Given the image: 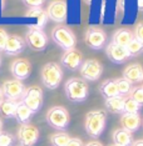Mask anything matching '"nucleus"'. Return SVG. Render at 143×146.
Masks as SVG:
<instances>
[{
    "instance_id": "34",
    "label": "nucleus",
    "mask_w": 143,
    "mask_h": 146,
    "mask_svg": "<svg viewBox=\"0 0 143 146\" xmlns=\"http://www.w3.org/2000/svg\"><path fill=\"white\" fill-rule=\"evenodd\" d=\"M23 1L25 5L30 6V8H40L45 0H23Z\"/></svg>"
},
{
    "instance_id": "42",
    "label": "nucleus",
    "mask_w": 143,
    "mask_h": 146,
    "mask_svg": "<svg viewBox=\"0 0 143 146\" xmlns=\"http://www.w3.org/2000/svg\"><path fill=\"white\" fill-rule=\"evenodd\" d=\"M141 84L143 85V76H142V80H141Z\"/></svg>"
},
{
    "instance_id": "8",
    "label": "nucleus",
    "mask_w": 143,
    "mask_h": 146,
    "mask_svg": "<svg viewBox=\"0 0 143 146\" xmlns=\"http://www.w3.org/2000/svg\"><path fill=\"white\" fill-rule=\"evenodd\" d=\"M43 100H44V98H43L42 88L34 85V86H29L28 89H25L24 95H23L20 101L24 102V104L35 114V112H38L42 109Z\"/></svg>"
},
{
    "instance_id": "13",
    "label": "nucleus",
    "mask_w": 143,
    "mask_h": 146,
    "mask_svg": "<svg viewBox=\"0 0 143 146\" xmlns=\"http://www.w3.org/2000/svg\"><path fill=\"white\" fill-rule=\"evenodd\" d=\"M83 61H84L83 60V54L75 48L64 51V54H63L62 58H60L62 65L70 71L78 70V69L82 66Z\"/></svg>"
},
{
    "instance_id": "43",
    "label": "nucleus",
    "mask_w": 143,
    "mask_h": 146,
    "mask_svg": "<svg viewBox=\"0 0 143 146\" xmlns=\"http://www.w3.org/2000/svg\"><path fill=\"white\" fill-rule=\"evenodd\" d=\"M109 146H118V145H115V144H112V145H109Z\"/></svg>"
},
{
    "instance_id": "38",
    "label": "nucleus",
    "mask_w": 143,
    "mask_h": 146,
    "mask_svg": "<svg viewBox=\"0 0 143 146\" xmlns=\"http://www.w3.org/2000/svg\"><path fill=\"white\" fill-rule=\"evenodd\" d=\"M5 100V96H4V92H3V89L0 88V105H1V102Z\"/></svg>"
},
{
    "instance_id": "2",
    "label": "nucleus",
    "mask_w": 143,
    "mask_h": 146,
    "mask_svg": "<svg viewBox=\"0 0 143 146\" xmlns=\"http://www.w3.org/2000/svg\"><path fill=\"white\" fill-rule=\"evenodd\" d=\"M66 98L73 102H83L87 100L89 88L85 80L82 78H70L64 85Z\"/></svg>"
},
{
    "instance_id": "7",
    "label": "nucleus",
    "mask_w": 143,
    "mask_h": 146,
    "mask_svg": "<svg viewBox=\"0 0 143 146\" xmlns=\"http://www.w3.org/2000/svg\"><path fill=\"white\" fill-rule=\"evenodd\" d=\"M84 41L93 50H101L107 42V34L101 26H89L84 34Z\"/></svg>"
},
{
    "instance_id": "31",
    "label": "nucleus",
    "mask_w": 143,
    "mask_h": 146,
    "mask_svg": "<svg viewBox=\"0 0 143 146\" xmlns=\"http://www.w3.org/2000/svg\"><path fill=\"white\" fill-rule=\"evenodd\" d=\"M15 142V136L10 132H0V146H13Z\"/></svg>"
},
{
    "instance_id": "39",
    "label": "nucleus",
    "mask_w": 143,
    "mask_h": 146,
    "mask_svg": "<svg viewBox=\"0 0 143 146\" xmlns=\"http://www.w3.org/2000/svg\"><path fill=\"white\" fill-rule=\"evenodd\" d=\"M138 9L139 11H143V0H138Z\"/></svg>"
},
{
    "instance_id": "26",
    "label": "nucleus",
    "mask_w": 143,
    "mask_h": 146,
    "mask_svg": "<svg viewBox=\"0 0 143 146\" xmlns=\"http://www.w3.org/2000/svg\"><path fill=\"white\" fill-rule=\"evenodd\" d=\"M142 106L136 102L131 96H126L123 99V114H139Z\"/></svg>"
},
{
    "instance_id": "9",
    "label": "nucleus",
    "mask_w": 143,
    "mask_h": 146,
    "mask_svg": "<svg viewBox=\"0 0 143 146\" xmlns=\"http://www.w3.org/2000/svg\"><path fill=\"white\" fill-rule=\"evenodd\" d=\"M82 79L85 81H97L103 74V65L95 59H88L83 61L79 68Z\"/></svg>"
},
{
    "instance_id": "36",
    "label": "nucleus",
    "mask_w": 143,
    "mask_h": 146,
    "mask_svg": "<svg viewBox=\"0 0 143 146\" xmlns=\"http://www.w3.org/2000/svg\"><path fill=\"white\" fill-rule=\"evenodd\" d=\"M84 146H103L101 141H97V140H93V141H89L87 142Z\"/></svg>"
},
{
    "instance_id": "4",
    "label": "nucleus",
    "mask_w": 143,
    "mask_h": 146,
    "mask_svg": "<svg viewBox=\"0 0 143 146\" xmlns=\"http://www.w3.org/2000/svg\"><path fill=\"white\" fill-rule=\"evenodd\" d=\"M52 39L64 51L74 49L75 45H77V38H75L74 33L65 25L55 26L52 31Z\"/></svg>"
},
{
    "instance_id": "21",
    "label": "nucleus",
    "mask_w": 143,
    "mask_h": 146,
    "mask_svg": "<svg viewBox=\"0 0 143 146\" xmlns=\"http://www.w3.org/2000/svg\"><path fill=\"white\" fill-rule=\"evenodd\" d=\"M33 115H34V112H33L30 109L24 104V102L18 101L14 117H15V120L18 121L19 124H29V121H30Z\"/></svg>"
},
{
    "instance_id": "28",
    "label": "nucleus",
    "mask_w": 143,
    "mask_h": 146,
    "mask_svg": "<svg viewBox=\"0 0 143 146\" xmlns=\"http://www.w3.org/2000/svg\"><path fill=\"white\" fill-rule=\"evenodd\" d=\"M69 140H70V136L63 131L50 135V144L53 146H66Z\"/></svg>"
},
{
    "instance_id": "14",
    "label": "nucleus",
    "mask_w": 143,
    "mask_h": 146,
    "mask_svg": "<svg viewBox=\"0 0 143 146\" xmlns=\"http://www.w3.org/2000/svg\"><path fill=\"white\" fill-rule=\"evenodd\" d=\"M105 54H107L108 59L114 64H122V62L127 61L131 56L128 54L127 48L121 45H117L114 42H108L105 46Z\"/></svg>"
},
{
    "instance_id": "16",
    "label": "nucleus",
    "mask_w": 143,
    "mask_h": 146,
    "mask_svg": "<svg viewBox=\"0 0 143 146\" xmlns=\"http://www.w3.org/2000/svg\"><path fill=\"white\" fill-rule=\"evenodd\" d=\"M26 42L25 40L19 35H9L6 40L4 51L8 55H18L24 51Z\"/></svg>"
},
{
    "instance_id": "1",
    "label": "nucleus",
    "mask_w": 143,
    "mask_h": 146,
    "mask_svg": "<svg viewBox=\"0 0 143 146\" xmlns=\"http://www.w3.org/2000/svg\"><path fill=\"white\" fill-rule=\"evenodd\" d=\"M107 114L104 110H92L85 115L84 129L87 134L93 139L99 137L105 129Z\"/></svg>"
},
{
    "instance_id": "35",
    "label": "nucleus",
    "mask_w": 143,
    "mask_h": 146,
    "mask_svg": "<svg viewBox=\"0 0 143 146\" xmlns=\"http://www.w3.org/2000/svg\"><path fill=\"white\" fill-rule=\"evenodd\" d=\"M66 146H84V144H83L82 139H79V137H70V140H69V142L66 144Z\"/></svg>"
},
{
    "instance_id": "6",
    "label": "nucleus",
    "mask_w": 143,
    "mask_h": 146,
    "mask_svg": "<svg viewBox=\"0 0 143 146\" xmlns=\"http://www.w3.org/2000/svg\"><path fill=\"white\" fill-rule=\"evenodd\" d=\"M25 42L32 50L34 51H43L48 45V36L42 29H36L30 26L25 34Z\"/></svg>"
},
{
    "instance_id": "37",
    "label": "nucleus",
    "mask_w": 143,
    "mask_h": 146,
    "mask_svg": "<svg viewBox=\"0 0 143 146\" xmlns=\"http://www.w3.org/2000/svg\"><path fill=\"white\" fill-rule=\"evenodd\" d=\"M131 146H143V139H139V140L133 141V144Z\"/></svg>"
},
{
    "instance_id": "23",
    "label": "nucleus",
    "mask_w": 143,
    "mask_h": 146,
    "mask_svg": "<svg viewBox=\"0 0 143 146\" xmlns=\"http://www.w3.org/2000/svg\"><path fill=\"white\" fill-rule=\"evenodd\" d=\"M25 16H29V18H35L36 19V25L34 28L36 29H42L45 26L46 21H48V15H46V11L43 10L42 8H30L28 10V13L25 14Z\"/></svg>"
},
{
    "instance_id": "29",
    "label": "nucleus",
    "mask_w": 143,
    "mask_h": 146,
    "mask_svg": "<svg viewBox=\"0 0 143 146\" xmlns=\"http://www.w3.org/2000/svg\"><path fill=\"white\" fill-rule=\"evenodd\" d=\"M127 48V50H128V54L131 58H133V56H138L139 54H142L143 52V44L141 41H138L137 39H134L133 38L131 42L126 46Z\"/></svg>"
},
{
    "instance_id": "40",
    "label": "nucleus",
    "mask_w": 143,
    "mask_h": 146,
    "mask_svg": "<svg viewBox=\"0 0 143 146\" xmlns=\"http://www.w3.org/2000/svg\"><path fill=\"white\" fill-rule=\"evenodd\" d=\"M3 131V120L1 119H0V132Z\"/></svg>"
},
{
    "instance_id": "44",
    "label": "nucleus",
    "mask_w": 143,
    "mask_h": 146,
    "mask_svg": "<svg viewBox=\"0 0 143 146\" xmlns=\"http://www.w3.org/2000/svg\"><path fill=\"white\" fill-rule=\"evenodd\" d=\"M18 146H21V145H18Z\"/></svg>"
},
{
    "instance_id": "24",
    "label": "nucleus",
    "mask_w": 143,
    "mask_h": 146,
    "mask_svg": "<svg viewBox=\"0 0 143 146\" xmlns=\"http://www.w3.org/2000/svg\"><path fill=\"white\" fill-rule=\"evenodd\" d=\"M123 96L118 95L114 96V98H109L105 99L104 105L107 108V110L112 114H123Z\"/></svg>"
},
{
    "instance_id": "32",
    "label": "nucleus",
    "mask_w": 143,
    "mask_h": 146,
    "mask_svg": "<svg viewBox=\"0 0 143 146\" xmlns=\"http://www.w3.org/2000/svg\"><path fill=\"white\" fill-rule=\"evenodd\" d=\"M133 36L134 39H137L138 41H141L143 44V23H138L134 28V31H133Z\"/></svg>"
},
{
    "instance_id": "3",
    "label": "nucleus",
    "mask_w": 143,
    "mask_h": 146,
    "mask_svg": "<svg viewBox=\"0 0 143 146\" xmlns=\"http://www.w3.org/2000/svg\"><path fill=\"white\" fill-rule=\"evenodd\" d=\"M40 79L43 85L49 90L56 89L63 80V70L60 65L56 62H46L42 68Z\"/></svg>"
},
{
    "instance_id": "45",
    "label": "nucleus",
    "mask_w": 143,
    "mask_h": 146,
    "mask_svg": "<svg viewBox=\"0 0 143 146\" xmlns=\"http://www.w3.org/2000/svg\"><path fill=\"white\" fill-rule=\"evenodd\" d=\"M0 61H1V60H0Z\"/></svg>"
},
{
    "instance_id": "41",
    "label": "nucleus",
    "mask_w": 143,
    "mask_h": 146,
    "mask_svg": "<svg viewBox=\"0 0 143 146\" xmlns=\"http://www.w3.org/2000/svg\"><path fill=\"white\" fill-rule=\"evenodd\" d=\"M84 1H85V3H87V4H88V5H89V4H91V3H92V0H84Z\"/></svg>"
},
{
    "instance_id": "25",
    "label": "nucleus",
    "mask_w": 143,
    "mask_h": 146,
    "mask_svg": "<svg viewBox=\"0 0 143 146\" xmlns=\"http://www.w3.org/2000/svg\"><path fill=\"white\" fill-rule=\"evenodd\" d=\"M16 105H18V101H13V100H9V99H5V100L1 102V105H0V112H1V115L6 119L14 117Z\"/></svg>"
},
{
    "instance_id": "19",
    "label": "nucleus",
    "mask_w": 143,
    "mask_h": 146,
    "mask_svg": "<svg viewBox=\"0 0 143 146\" xmlns=\"http://www.w3.org/2000/svg\"><path fill=\"white\" fill-rule=\"evenodd\" d=\"M113 144L118 146H131L133 144V134L124 129H115L112 134Z\"/></svg>"
},
{
    "instance_id": "5",
    "label": "nucleus",
    "mask_w": 143,
    "mask_h": 146,
    "mask_svg": "<svg viewBox=\"0 0 143 146\" xmlns=\"http://www.w3.org/2000/svg\"><path fill=\"white\" fill-rule=\"evenodd\" d=\"M46 122L53 129L59 131H64L70 122V116L65 108L63 106H53L46 112Z\"/></svg>"
},
{
    "instance_id": "33",
    "label": "nucleus",
    "mask_w": 143,
    "mask_h": 146,
    "mask_svg": "<svg viewBox=\"0 0 143 146\" xmlns=\"http://www.w3.org/2000/svg\"><path fill=\"white\" fill-rule=\"evenodd\" d=\"M8 33H6L4 29L0 28V50L4 51V48H5V44H6V40H8Z\"/></svg>"
},
{
    "instance_id": "30",
    "label": "nucleus",
    "mask_w": 143,
    "mask_h": 146,
    "mask_svg": "<svg viewBox=\"0 0 143 146\" xmlns=\"http://www.w3.org/2000/svg\"><path fill=\"white\" fill-rule=\"evenodd\" d=\"M128 96H131L136 102L143 106V85H134Z\"/></svg>"
},
{
    "instance_id": "20",
    "label": "nucleus",
    "mask_w": 143,
    "mask_h": 146,
    "mask_svg": "<svg viewBox=\"0 0 143 146\" xmlns=\"http://www.w3.org/2000/svg\"><path fill=\"white\" fill-rule=\"evenodd\" d=\"M134 38L133 36V31L131 30V29L128 28H121L118 29V30H115L114 33H113L112 35V42H114V44L117 45H121V46H127L129 42H131V40Z\"/></svg>"
},
{
    "instance_id": "27",
    "label": "nucleus",
    "mask_w": 143,
    "mask_h": 146,
    "mask_svg": "<svg viewBox=\"0 0 143 146\" xmlns=\"http://www.w3.org/2000/svg\"><path fill=\"white\" fill-rule=\"evenodd\" d=\"M115 84H117V89H118V94L123 96V98H126V96L129 95V92H131L133 85L129 82L127 79H124L122 76V78H118L115 79Z\"/></svg>"
},
{
    "instance_id": "12",
    "label": "nucleus",
    "mask_w": 143,
    "mask_h": 146,
    "mask_svg": "<svg viewBox=\"0 0 143 146\" xmlns=\"http://www.w3.org/2000/svg\"><path fill=\"white\" fill-rule=\"evenodd\" d=\"M3 92H4L5 99L13 101H20L25 91V86L21 81L13 79V80H6L1 86Z\"/></svg>"
},
{
    "instance_id": "15",
    "label": "nucleus",
    "mask_w": 143,
    "mask_h": 146,
    "mask_svg": "<svg viewBox=\"0 0 143 146\" xmlns=\"http://www.w3.org/2000/svg\"><path fill=\"white\" fill-rule=\"evenodd\" d=\"M11 74L13 76L19 81H23L29 78L32 72V64L26 59H18V60L13 61L11 64Z\"/></svg>"
},
{
    "instance_id": "17",
    "label": "nucleus",
    "mask_w": 143,
    "mask_h": 146,
    "mask_svg": "<svg viewBox=\"0 0 143 146\" xmlns=\"http://www.w3.org/2000/svg\"><path fill=\"white\" fill-rule=\"evenodd\" d=\"M121 125L122 129L129 132L137 131L142 125V119L139 114H122L121 115Z\"/></svg>"
},
{
    "instance_id": "22",
    "label": "nucleus",
    "mask_w": 143,
    "mask_h": 146,
    "mask_svg": "<svg viewBox=\"0 0 143 146\" xmlns=\"http://www.w3.org/2000/svg\"><path fill=\"white\" fill-rule=\"evenodd\" d=\"M99 91H101V94L104 99L118 96L119 94H118L117 84H115V79H107V80H104L101 84V86H99Z\"/></svg>"
},
{
    "instance_id": "18",
    "label": "nucleus",
    "mask_w": 143,
    "mask_h": 146,
    "mask_svg": "<svg viewBox=\"0 0 143 146\" xmlns=\"http://www.w3.org/2000/svg\"><path fill=\"white\" fill-rule=\"evenodd\" d=\"M143 68L139 64H131L123 70V78L127 79L131 84H138L142 80Z\"/></svg>"
},
{
    "instance_id": "11",
    "label": "nucleus",
    "mask_w": 143,
    "mask_h": 146,
    "mask_svg": "<svg viewBox=\"0 0 143 146\" xmlns=\"http://www.w3.org/2000/svg\"><path fill=\"white\" fill-rule=\"evenodd\" d=\"M66 14H68L66 0H53L46 9L48 19H50L54 23H58L59 25L66 21Z\"/></svg>"
},
{
    "instance_id": "10",
    "label": "nucleus",
    "mask_w": 143,
    "mask_h": 146,
    "mask_svg": "<svg viewBox=\"0 0 143 146\" xmlns=\"http://www.w3.org/2000/svg\"><path fill=\"white\" fill-rule=\"evenodd\" d=\"M39 129L32 124H20L18 129V140L21 146H34L39 140Z\"/></svg>"
}]
</instances>
